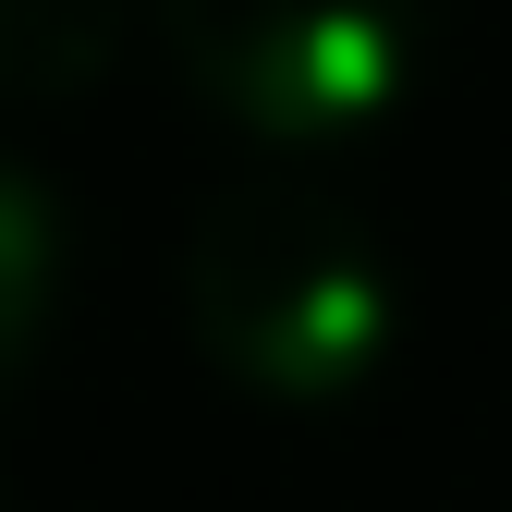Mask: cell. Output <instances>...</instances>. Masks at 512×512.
I'll return each mask as SVG.
<instances>
[{"mask_svg":"<svg viewBox=\"0 0 512 512\" xmlns=\"http://www.w3.org/2000/svg\"><path fill=\"white\" fill-rule=\"evenodd\" d=\"M183 317L256 403H342L391 354V256L354 196L305 171H232L183 232Z\"/></svg>","mask_w":512,"mask_h":512,"instance_id":"cell-1","label":"cell"},{"mask_svg":"<svg viewBox=\"0 0 512 512\" xmlns=\"http://www.w3.org/2000/svg\"><path fill=\"white\" fill-rule=\"evenodd\" d=\"M159 37L220 122L269 147H342L427 74L439 0H159Z\"/></svg>","mask_w":512,"mask_h":512,"instance_id":"cell-2","label":"cell"},{"mask_svg":"<svg viewBox=\"0 0 512 512\" xmlns=\"http://www.w3.org/2000/svg\"><path fill=\"white\" fill-rule=\"evenodd\" d=\"M122 37L135 0H0V98H86Z\"/></svg>","mask_w":512,"mask_h":512,"instance_id":"cell-3","label":"cell"},{"mask_svg":"<svg viewBox=\"0 0 512 512\" xmlns=\"http://www.w3.org/2000/svg\"><path fill=\"white\" fill-rule=\"evenodd\" d=\"M61 256H74V220H61V196L0 147V378H13L49 317H61Z\"/></svg>","mask_w":512,"mask_h":512,"instance_id":"cell-4","label":"cell"}]
</instances>
